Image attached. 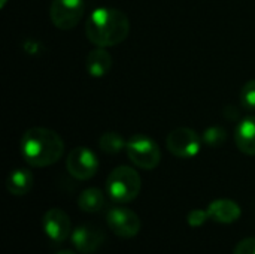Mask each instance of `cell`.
Returning a JSON list of instances; mask_svg holds the SVG:
<instances>
[{
    "instance_id": "1",
    "label": "cell",
    "mask_w": 255,
    "mask_h": 254,
    "mask_svg": "<svg viewBox=\"0 0 255 254\" xmlns=\"http://www.w3.org/2000/svg\"><path fill=\"white\" fill-rule=\"evenodd\" d=\"M130 33V21L124 12L114 7L94 9L85 22L88 40L102 48L114 46L126 40Z\"/></svg>"
},
{
    "instance_id": "2",
    "label": "cell",
    "mask_w": 255,
    "mask_h": 254,
    "mask_svg": "<svg viewBox=\"0 0 255 254\" xmlns=\"http://www.w3.org/2000/svg\"><path fill=\"white\" fill-rule=\"evenodd\" d=\"M64 144L58 133L46 127H31L21 138V154L34 168L57 163L63 156Z\"/></svg>"
},
{
    "instance_id": "3",
    "label": "cell",
    "mask_w": 255,
    "mask_h": 254,
    "mask_svg": "<svg viewBox=\"0 0 255 254\" xmlns=\"http://www.w3.org/2000/svg\"><path fill=\"white\" fill-rule=\"evenodd\" d=\"M142 189V180L131 166L115 168L106 180L108 196L117 204H128L134 201Z\"/></svg>"
},
{
    "instance_id": "4",
    "label": "cell",
    "mask_w": 255,
    "mask_h": 254,
    "mask_svg": "<svg viewBox=\"0 0 255 254\" xmlns=\"http://www.w3.org/2000/svg\"><path fill=\"white\" fill-rule=\"evenodd\" d=\"M126 153L128 159L142 169H155L161 160V151L158 144L148 135H133L126 144Z\"/></svg>"
},
{
    "instance_id": "5",
    "label": "cell",
    "mask_w": 255,
    "mask_h": 254,
    "mask_svg": "<svg viewBox=\"0 0 255 254\" xmlns=\"http://www.w3.org/2000/svg\"><path fill=\"white\" fill-rule=\"evenodd\" d=\"M202 136L188 127L172 130L166 138L167 150L179 159H193L202 150Z\"/></svg>"
},
{
    "instance_id": "6",
    "label": "cell",
    "mask_w": 255,
    "mask_h": 254,
    "mask_svg": "<svg viewBox=\"0 0 255 254\" xmlns=\"http://www.w3.org/2000/svg\"><path fill=\"white\" fill-rule=\"evenodd\" d=\"M84 9V0H54L51 3L49 16L57 28L70 30L82 19Z\"/></svg>"
},
{
    "instance_id": "7",
    "label": "cell",
    "mask_w": 255,
    "mask_h": 254,
    "mask_svg": "<svg viewBox=\"0 0 255 254\" xmlns=\"http://www.w3.org/2000/svg\"><path fill=\"white\" fill-rule=\"evenodd\" d=\"M66 168L73 178L85 181L96 175L99 169V159L88 147H76L69 153Z\"/></svg>"
},
{
    "instance_id": "8",
    "label": "cell",
    "mask_w": 255,
    "mask_h": 254,
    "mask_svg": "<svg viewBox=\"0 0 255 254\" xmlns=\"http://www.w3.org/2000/svg\"><path fill=\"white\" fill-rule=\"evenodd\" d=\"M106 222L109 229L120 238H134L140 231L139 216L126 207L111 208L106 214Z\"/></svg>"
},
{
    "instance_id": "9",
    "label": "cell",
    "mask_w": 255,
    "mask_h": 254,
    "mask_svg": "<svg viewBox=\"0 0 255 254\" xmlns=\"http://www.w3.org/2000/svg\"><path fill=\"white\" fill-rule=\"evenodd\" d=\"M42 226L46 237L55 243L61 244L72 235V223L69 216L60 208H51L43 214Z\"/></svg>"
},
{
    "instance_id": "10",
    "label": "cell",
    "mask_w": 255,
    "mask_h": 254,
    "mask_svg": "<svg viewBox=\"0 0 255 254\" xmlns=\"http://www.w3.org/2000/svg\"><path fill=\"white\" fill-rule=\"evenodd\" d=\"M70 241L81 254L96 253L105 243V234L100 228L91 225H79L72 231Z\"/></svg>"
},
{
    "instance_id": "11",
    "label": "cell",
    "mask_w": 255,
    "mask_h": 254,
    "mask_svg": "<svg viewBox=\"0 0 255 254\" xmlns=\"http://www.w3.org/2000/svg\"><path fill=\"white\" fill-rule=\"evenodd\" d=\"M206 211L209 214V220L220 223V225H232L236 220H239V217L242 214L241 207L232 199L212 201L208 205Z\"/></svg>"
},
{
    "instance_id": "12",
    "label": "cell",
    "mask_w": 255,
    "mask_h": 254,
    "mask_svg": "<svg viewBox=\"0 0 255 254\" xmlns=\"http://www.w3.org/2000/svg\"><path fill=\"white\" fill-rule=\"evenodd\" d=\"M111 67H112V57L105 48L96 46L88 52L85 60V69L90 76L102 78L109 73Z\"/></svg>"
},
{
    "instance_id": "13",
    "label": "cell",
    "mask_w": 255,
    "mask_h": 254,
    "mask_svg": "<svg viewBox=\"0 0 255 254\" xmlns=\"http://www.w3.org/2000/svg\"><path fill=\"white\" fill-rule=\"evenodd\" d=\"M235 141L244 154L255 156V117H247L238 124Z\"/></svg>"
},
{
    "instance_id": "14",
    "label": "cell",
    "mask_w": 255,
    "mask_h": 254,
    "mask_svg": "<svg viewBox=\"0 0 255 254\" xmlns=\"http://www.w3.org/2000/svg\"><path fill=\"white\" fill-rule=\"evenodd\" d=\"M33 184H34V178H33L31 171L24 169V168H18L12 171L6 180V189L13 196L27 195L33 189Z\"/></svg>"
},
{
    "instance_id": "15",
    "label": "cell",
    "mask_w": 255,
    "mask_h": 254,
    "mask_svg": "<svg viewBox=\"0 0 255 254\" xmlns=\"http://www.w3.org/2000/svg\"><path fill=\"white\" fill-rule=\"evenodd\" d=\"M78 207L81 211L93 214L99 213L105 207V195L100 189L97 187H88L85 189L79 198H78Z\"/></svg>"
},
{
    "instance_id": "16",
    "label": "cell",
    "mask_w": 255,
    "mask_h": 254,
    "mask_svg": "<svg viewBox=\"0 0 255 254\" xmlns=\"http://www.w3.org/2000/svg\"><path fill=\"white\" fill-rule=\"evenodd\" d=\"M126 141H124V138L120 135V133H117V132H106V133H103L102 136H100V139H99V147H100V150L103 151V153H106V154H118L121 150H124L126 148Z\"/></svg>"
},
{
    "instance_id": "17",
    "label": "cell",
    "mask_w": 255,
    "mask_h": 254,
    "mask_svg": "<svg viewBox=\"0 0 255 254\" xmlns=\"http://www.w3.org/2000/svg\"><path fill=\"white\" fill-rule=\"evenodd\" d=\"M226 139H227V132L221 126H211L202 135V141L208 147H221L226 142Z\"/></svg>"
},
{
    "instance_id": "18",
    "label": "cell",
    "mask_w": 255,
    "mask_h": 254,
    "mask_svg": "<svg viewBox=\"0 0 255 254\" xmlns=\"http://www.w3.org/2000/svg\"><path fill=\"white\" fill-rule=\"evenodd\" d=\"M241 105L247 111H255V79L248 81L241 90Z\"/></svg>"
},
{
    "instance_id": "19",
    "label": "cell",
    "mask_w": 255,
    "mask_h": 254,
    "mask_svg": "<svg viewBox=\"0 0 255 254\" xmlns=\"http://www.w3.org/2000/svg\"><path fill=\"white\" fill-rule=\"evenodd\" d=\"M209 220V214L206 210H193L187 216V223L191 228H200Z\"/></svg>"
},
{
    "instance_id": "20",
    "label": "cell",
    "mask_w": 255,
    "mask_h": 254,
    "mask_svg": "<svg viewBox=\"0 0 255 254\" xmlns=\"http://www.w3.org/2000/svg\"><path fill=\"white\" fill-rule=\"evenodd\" d=\"M233 254H255V238H245L239 241Z\"/></svg>"
},
{
    "instance_id": "21",
    "label": "cell",
    "mask_w": 255,
    "mask_h": 254,
    "mask_svg": "<svg viewBox=\"0 0 255 254\" xmlns=\"http://www.w3.org/2000/svg\"><path fill=\"white\" fill-rule=\"evenodd\" d=\"M55 254H76V253H75L73 250H67V249H66V250H60V252H57Z\"/></svg>"
},
{
    "instance_id": "22",
    "label": "cell",
    "mask_w": 255,
    "mask_h": 254,
    "mask_svg": "<svg viewBox=\"0 0 255 254\" xmlns=\"http://www.w3.org/2000/svg\"><path fill=\"white\" fill-rule=\"evenodd\" d=\"M6 1H7V0H1V3H0V6H1V7H3V6H4V4H6Z\"/></svg>"
}]
</instances>
